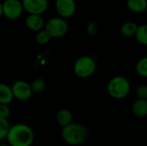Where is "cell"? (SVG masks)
Masks as SVG:
<instances>
[{
    "label": "cell",
    "instance_id": "19",
    "mask_svg": "<svg viewBox=\"0 0 147 146\" xmlns=\"http://www.w3.org/2000/svg\"><path fill=\"white\" fill-rule=\"evenodd\" d=\"M136 71L140 77H147V56L141 58L138 61L136 65Z\"/></svg>",
    "mask_w": 147,
    "mask_h": 146
},
{
    "label": "cell",
    "instance_id": "9",
    "mask_svg": "<svg viewBox=\"0 0 147 146\" xmlns=\"http://www.w3.org/2000/svg\"><path fill=\"white\" fill-rule=\"evenodd\" d=\"M55 9L59 16L70 18L76 12L75 0H55Z\"/></svg>",
    "mask_w": 147,
    "mask_h": 146
},
{
    "label": "cell",
    "instance_id": "2",
    "mask_svg": "<svg viewBox=\"0 0 147 146\" xmlns=\"http://www.w3.org/2000/svg\"><path fill=\"white\" fill-rule=\"evenodd\" d=\"M89 132L87 127L77 122H71L66 126L62 127L61 137L63 140L69 145L76 146L83 144L87 137Z\"/></svg>",
    "mask_w": 147,
    "mask_h": 146
},
{
    "label": "cell",
    "instance_id": "5",
    "mask_svg": "<svg viewBox=\"0 0 147 146\" xmlns=\"http://www.w3.org/2000/svg\"><path fill=\"white\" fill-rule=\"evenodd\" d=\"M52 38H61L65 36L68 31V24L65 18L61 16L53 17L49 19L44 28Z\"/></svg>",
    "mask_w": 147,
    "mask_h": 146
},
{
    "label": "cell",
    "instance_id": "17",
    "mask_svg": "<svg viewBox=\"0 0 147 146\" xmlns=\"http://www.w3.org/2000/svg\"><path fill=\"white\" fill-rule=\"evenodd\" d=\"M30 86L34 94H40L46 89V82L44 79L40 77H37L32 81Z\"/></svg>",
    "mask_w": 147,
    "mask_h": 146
},
{
    "label": "cell",
    "instance_id": "18",
    "mask_svg": "<svg viewBox=\"0 0 147 146\" xmlns=\"http://www.w3.org/2000/svg\"><path fill=\"white\" fill-rule=\"evenodd\" d=\"M51 39H52L51 35L45 28L38 31L35 35V41L38 45H40V46L47 45L50 41Z\"/></svg>",
    "mask_w": 147,
    "mask_h": 146
},
{
    "label": "cell",
    "instance_id": "1",
    "mask_svg": "<svg viewBox=\"0 0 147 146\" xmlns=\"http://www.w3.org/2000/svg\"><path fill=\"white\" fill-rule=\"evenodd\" d=\"M6 140L10 146H32L34 133L28 125L17 123L10 126Z\"/></svg>",
    "mask_w": 147,
    "mask_h": 146
},
{
    "label": "cell",
    "instance_id": "23",
    "mask_svg": "<svg viewBox=\"0 0 147 146\" xmlns=\"http://www.w3.org/2000/svg\"><path fill=\"white\" fill-rule=\"evenodd\" d=\"M9 115H10V108L9 104L0 103V117L8 119Z\"/></svg>",
    "mask_w": 147,
    "mask_h": 146
},
{
    "label": "cell",
    "instance_id": "22",
    "mask_svg": "<svg viewBox=\"0 0 147 146\" xmlns=\"http://www.w3.org/2000/svg\"><path fill=\"white\" fill-rule=\"evenodd\" d=\"M136 96L140 99H147V85L141 84L139 85L136 89Z\"/></svg>",
    "mask_w": 147,
    "mask_h": 146
},
{
    "label": "cell",
    "instance_id": "6",
    "mask_svg": "<svg viewBox=\"0 0 147 146\" xmlns=\"http://www.w3.org/2000/svg\"><path fill=\"white\" fill-rule=\"evenodd\" d=\"M14 99L20 102H26L29 100L34 94L30 86V83L24 80H17L11 85Z\"/></svg>",
    "mask_w": 147,
    "mask_h": 146
},
{
    "label": "cell",
    "instance_id": "11",
    "mask_svg": "<svg viewBox=\"0 0 147 146\" xmlns=\"http://www.w3.org/2000/svg\"><path fill=\"white\" fill-rule=\"evenodd\" d=\"M132 112L138 118L147 116V99L138 98L132 106Z\"/></svg>",
    "mask_w": 147,
    "mask_h": 146
},
{
    "label": "cell",
    "instance_id": "21",
    "mask_svg": "<svg viewBox=\"0 0 147 146\" xmlns=\"http://www.w3.org/2000/svg\"><path fill=\"white\" fill-rule=\"evenodd\" d=\"M99 31V25L96 22H90L88 26H87V34L91 36L94 37L97 34Z\"/></svg>",
    "mask_w": 147,
    "mask_h": 146
},
{
    "label": "cell",
    "instance_id": "10",
    "mask_svg": "<svg viewBox=\"0 0 147 146\" xmlns=\"http://www.w3.org/2000/svg\"><path fill=\"white\" fill-rule=\"evenodd\" d=\"M25 24L27 28L34 32H38L45 28V20L41 15L28 14L25 19Z\"/></svg>",
    "mask_w": 147,
    "mask_h": 146
},
{
    "label": "cell",
    "instance_id": "7",
    "mask_svg": "<svg viewBox=\"0 0 147 146\" xmlns=\"http://www.w3.org/2000/svg\"><path fill=\"white\" fill-rule=\"evenodd\" d=\"M24 11L22 3L20 0H3V16L9 20L19 18Z\"/></svg>",
    "mask_w": 147,
    "mask_h": 146
},
{
    "label": "cell",
    "instance_id": "3",
    "mask_svg": "<svg viewBox=\"0 0 147 146\" xmlns=\"http://www.w3.org/2000/svg\"><path fill=\"white\" fill-rule=\"evenodd\" d=\"M109 95L116 100H121L126 98L131 90V85L129 81L122 77L116 76L110 79L107 86Z\"/></svg>",
    "mask_w": 147,
    "mask_h": 146
},
{
    "label": "cell",
    "instance_id": "15",
    "mask_svg": "<svg viewBox=\"0 0 147 146\" xmlns=\"http://www.w3.org/2000/svg\"><path fill=\"white\" fill-rule=\"evenodd\" d=\"M138 26L135 22H127L125 23H123L120 28L121 34L127 38H130L133 36H135Z\"/></svg>",
    "mask_w": 147,
    "mask_h": 146
},
{
    "label": "cell",
    "instance_id": "24",
    "mask_svg": "<svg viewBox=\"0 0 147 146\" xmlns=\"http://www.w3.org/2000/svg\"><path fill=\"white\" fill-rule=\"evenodd\" d=\"M3 15V3L0 2V18Z\"/></svg>",
    "mask_w": 147,
    "mask_h": 146
},
{
    "label": "cell",
    "instance_id": "13",
    "mask_svg": "<svg viewBox=\"0 0 147 146\" xmlns=\"http://www.w3.org/2000/svg\"><path fill=\"white\" fill-rule=\"evenodd\" d=\"M14 100L11 86L4 83H0V103L10 104Z\"/></svg>",
    "mask_w": 147,
    "mask_h": 146
},
{
    "label": "cell",
    "instance_id": "14",
    "mask_svg": "<svg viewBox=\"0 0 147 146\" xmlns=\"http://www.w3.org/2000/svg\"><path fill=\"white\" fill-rule=\"evenodd\" d=\"M127 6L134 13H143L147 9V0H127Z\"/></svg>",
    "mask_w": 147,
    "mask_h": 146
},
{
    "label": "cell",
    "instance_id": "8",
    "mask_svg": "<svg viewBox=\"0 0 147 146\" xmlns=\"http://www.w3.org/2000/svg\"><path fill=\"white\" fill-rule=\"evenodd\" d=\"M24 11L28 14L42 15L48 8L47 0H22Z\"/></svg>",
    "mask_w": 147,
    "mask_h": 146
},
{
    "label": "cell",
    "instance_id": "4",
    "mask_svg": "<svg viewBox=\"0 0 147 146\" xmlns=\"http://www.w3.org/2000/svg\"><path fill=\"white\" fill-rule=\"evenodd\" d=\"M96 69V62L91 56H82L78 58L73 65V71L79 78H87L93 75Z\"/></svg>",
    "mask_w": 147,
    "mask_h": 146
},
{
    "label": "cell",
    "instance_id": "16",
    "mask_svg": "<svg viewBox=\"0 0 147 146\" xmlns=\"http://www.w3.org/2000/svg\"><path fill=\"white\" fill-rule=\"evenodd\" d=\"M135 38L137 41L144 46H147V24H142L138 26Z\"/></svg>",
    "mask_w": 147,
    "mask_h": 146
},
{
    "label": "cell",
    "instance_id": "12",
    "mask_svg": "<svg viewBox=\"0 0 147 146\" xmlns=\"http://www.w3.org/2000/svg\"><path fill=\"white\" fill-rule=\"evenodd\" d=\"M72 120L73 116L71 112L66 108L60 109L56 114V121L61 127L66 126L71 124L72 122Z\"/></svg>",
    "mask_w": 147,
    "mask_h": 146
},
{
    "label": "cell",
    "instance_id": "25",
    "mask_svg": "<svg viewBox=\"0 0 147 146\" xmlns=\"http://www.w3.org/2000/svg\"><path fill=\"white\" fill-rule=\"evenodd\" d=\"M0 146H10V145H9V144H7V145H6V144H0Z\"/></svg>",
    "mask_w": 147,
    "mask_h": 146
},
{
    "label": "cell",
    "instance_id": "26",
    "mask_svg": "<svg viewBox=\"0 0 147 146\" xmlns=\"http://www.w3.org/2000/svg\"><path fill=\"white\" fill-rule=\"evenodd\" d=\"M47 1H51V0H47Z\"/></svg>",
    "mask_w": 147,
    "mask_h": 146
},
{
    "label": "cell",
    "instance_id": "20",
    "mask_svg": "<svg viewBox=\"0 0 147 146\" xmlns=\"http://www.w3.org/2000/svg\"><path fill=\"white\" fill-rule=\"evenodd\" d=\"M10 126H11L8 121V119L0 117V140L6 139Z\"/></svg>",
    "mask_w": 147,
    "mask_h": 146
}]
</instances>
